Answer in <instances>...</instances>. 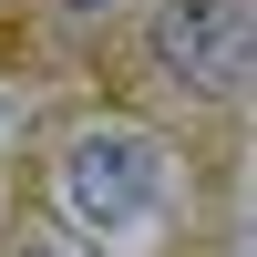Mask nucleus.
<instances>
[{
    "instance_id": "1",
    "label": "nucleus",
    "mask_w": 257,
    "mask_h": 257,
    "mask_svg": "<svg viewBox=\"0 0 257 257\" xmlns=\"http://www.w3.org/2000/svg\"><path fill=\"white\" fill-rule=\"evenodd\" d=\"M155 72L185 82V93H237V72H247V0H165Z\"/></svg>"
},
{
    "instance_id": "2",
    "label": "nucleus",
    "mask_w": 257,
    "mask_h": 257,
    "mask_svg": "<svg viewBox=\"0 0 257 257\" xmlns=\"http://www.w3.org/2000/svg\"><path fill=\"white\" fill-rule=\"evenodd\" d=\"M144 196H155V155H144L134 134H113V144H82V155H72V206H82V216L123 226Z\"/></svg>"
},
{
    "instance_id": "3",
    "label": "nucleus",
    "mask_w": 257,
    "mask_h": 257,
    "mask_svg": "<svg viewBox=\"0 0 257 257\" xmlns=\"http://www.w3.org/2000/svg\"><path fill=\"white\" fill-rule=\"evenodd\" d=\"M62 11H113V0H62Z\"/></svg>"
},
{
    "instance_id": "4",
    "label": "nucleus",
    "mask_w": 257,
    "mask_h": 257,
    "mask_svg": "<svg viewBox=\"0 0 257 257\" xmlns=\"http://www.w3.org/2000/svg\"><path fill=\"white\" fill-rule=\"evenodd\" d=\"M41 257H52V247H41Z\"/></svg>"
}]
</instances>
